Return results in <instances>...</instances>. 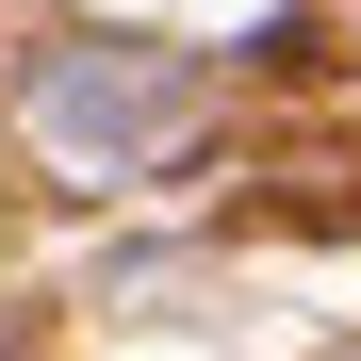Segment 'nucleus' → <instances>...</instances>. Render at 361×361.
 <instances>
[{
    "instance_id": "1",
    "label": "nucleus",
    "mask_w": 361,
    "mask_h": 361,
    "mask_svg": "<svg viewBox=\"0 0 361 361\" xmlns=\"http://www.w3.org/2000/svg\"><path fill=\"white\" fill-rule=\"evenodd\" d=\"M33 115L66 148H99V164H132L148 132H180V66L164 49H49V82H33Z\"/></svg>"
}]
</instances>
